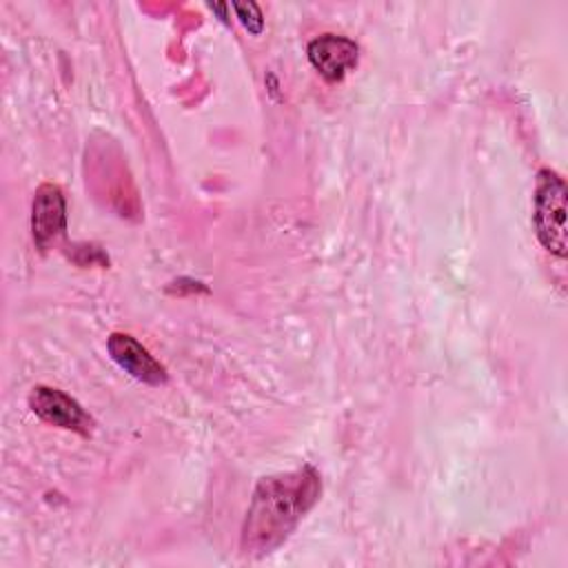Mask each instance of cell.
Listing matches in <instances>:
<instances>
[{
	"label": "cell",
	"mask_w": 568,
	"mask_h": 568,
	"mask_svg": "<svg viewBox=\"0 0 568 568\" xmlns=\"http://www.w3.org/2000/svg\"><path fill=\"white\" fill-rule=\"evenodd\" d=\"M322 495V477L313 466L262 477L253 490L240 548L248 557H262L280 548L302 517Z\"/></svg>",
	"instance_id": "6da1fadb"
},
{
	"label": "cell",
	"mask_w": 568,
	"mask_h": 568,
	"mask_svg": "<svg viewBox=\"0 0 568 568\" xmlns=\"http://www.w3.org/2000/svg\"><path fill=\"white\" fill-rule=\"evenodd\" d=\"M566 182L559 173L541 169L535 186V211L532 224L541 246L557 257L566 255Z\"/></svg>",
	"instance_id": "7a4b0ae2"
},
{
	"label": "cell",
	"mask_w": 568,
	"mask_h": 568,
	"mask_svg": "<svg viewBox=\"0 0 568 568\" xmlns=\"http://www.w3.org/2000/svg\"><path fill=\"white\" fill-rule=\"evenodd\" d=\"M67 231V200L58 184L38 186L31 204V235L40 251H49Z\"/></svg>",
	"instance_id": "3957f363"
},
{
	"label": "cell",
	"mask_w": 568,
	"mask_h": 568,
	"mask_svg": "<svg viewBox=\"0 0 568 568\" xmlns=\"http://www.w3.org/2000/svg\"><path fill=\"white\" fill-rule=\"evenodd\" d=\"M29 408L47 424L73 430L80 435H89L93 419L89 413L64 390L53 386H36L29 393Z\"/></svg>",
	"instance_id": "277c9868"
},
{
	"label": "cell",
	"mask_w": 568,
	"mask_h": 568,
	"mask_svg": "<svg viewBox=\"0 0 568 568\" xmlns=\"http://www.w3.org/2000/svg\"><path fill=\"white\" fill-rule=\"evenodd\" d=\"M306 55L324 80L339 82L351 69H355L359 60V47L346 36L322 33L308 42Z\"/></svg>",
	"instance_id": "5b68a950"
},
{
	"label": "cell",
	"mask_w": 568,
	"mask_h": 568,
	"mask_svg": "<svg viewBox=\"0 0 568 568\" xmlns=\"http://www.w3.org/2000/svg\"><path fill=\"white\" fill-rule=\"evenodd\" d=\"M106 348L113 362L138 382H144L149 386L166 384V368L133 335L111 333L106 339Z\"/></svg>",
	"instance_id": "8992f818"
},
{
	"label": "cell",
	"mask_w": 568,
	"mask_h": 568,
	"mask_svg": "<svg viewBox=\"0 0 568 568\" xmlns=\"http://www.w3.org/2000/svg\"><path fill=\"white\" fill-rule=\"evenodd\" d=\"M231 9L237 13L240 22L251 31V33H260L264 29V18L262 11L255 2H231Z\"/></svg>",
	"instance_id": "52a82bcc"
}]
</instances>
